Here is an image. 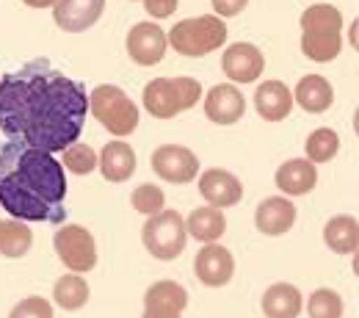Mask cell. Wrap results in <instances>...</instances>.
<instances>
[{
    "instance_id": "cell-2",
    "label": "cell",
    "mask_w": 359,
    "mask_h": 318,
    "mask_svg": "<svg viewBox=\"0 0 359 318\" xmlns=\"http://www.w3.org/2000/svg\"><path fill=\"white\" fill-rule=\"evenodd\" d=\"M67 175L61 161L22 141L0 144V208L20 222L61 225L67 219Z\"/></svg>"
},
{
    "instance_id": "cell-31",
    "label": "cell",
    "mask_w": 359,
    "mask_h": 318,
    "mask_svg": "<svg viewBox=\"0 0 359 318\" xmlns=\"http://www.w3.org/2000/svg\"><path fill=\"white\" fill-rule=\"evenodd\" d=\"M8 318H53V305L42 296H28L8 313Z\"/></svg>"
},
{
    "instance_id": "cell-13",
    "label": "cell",
    "mask_w": 359,
    "mask_h": 318,
    "mask_svg": "<svg viewBox=\"0 0 359 318\" xmlns=\"http://www.w3.org/2000/svg\"><path fill=\"white\" fill-rule=\"evenodd\" d=\"M194 269H196V277L202 285L222 288L235 274V260H232V252L216 241V244H205V249H199Z\"/></svg>"
},
{
    "instance_id": "cell-10",
    "label": "cell",
    "mask_w": 359,
    "mask_h": 318,
    "mask_svg": "<svg viewBox=\"0 0 359 318\" xmlns=\"http://www.w3.org/2000/svg\"><path fill=\"white\" fill-rule=\"evenodd\" d=\"M166 34L155 22H135L128 34V55L141 67H155L166 55Z\"/></svg>"
},
{
    "instance_id": "cell-28",
    "label": "cell",
    "mask_w": 359,
    "mask_h": 318,
    "mask_svg": "<svg viewBox=\"0 0 359 318\" xmlns=\"http://www.w3.org/2000/svg\"><path fill=\"white\" fill-rule=\"evenodd\" d=\"M310 318H343V299L332 288H318L307 299Z\"/></svg>"
},
{
    "instance_id": "cell-8",
    "label": "cell",
    "mask_w": 359,
    "mask_h": 318,
    "mask_svg": "<svg viewBox=\"0 0 359 318\" xmlns=\"http://www.w3.org/2000/svg\"><path fill=\"white\" fill-rule=\"evenodd\" d=\"M55 255L72 274H86L97 266V244L94 235L81 225H67L53 238Z\"/></svg>"
},
{
    "instance_id": "cell-22",
    "label": "cell",
    "mask_w": 359,
    "mask_h": 318,
    "mask_svg": "<svg viewBox=\"0 0 359 318\" xmlns=\"http://www.w3.org/2000/svg\"><path fill=\"white\" fill-rule=\"evenodd\" d=\"M293 100L307 111V114H323L334 102V89L326 78L320 75H304L293 91Z\"/></svg>"
},
{
    "instance_id": "cell-11",
    "label": "cell",
    "mask_w": 359,
    "mask_h": 318,
    "mask_svg": "<svg viewBox=\"0 0 359 318\" xmlns=\"http://www.w3.org/2000/svg\"><path fill=\"white\" fill-rule=\"evenodd\" d=\"M222 69L235 84H255L266 69V58L252 42H235L222 55Z\"/></svg>"
},
{
    "instance_id": "cell-33",
    "label": "cell",
    "mask_w": 359,
    "mask_h": 318,
    "mask_svg": "<svg viewBox=\"0 0 359 318\" xmlns=\"http://www.w3.org/2000/svg\"><path fill=\"white\" fill-rule=\"evenodd\" d=\"M213 3V11H216V17H238L243 8H246V3L249 0H210Z\"/></svg>"
},
{
    "instance_id": "cell-5",
    "label": "cell",
    "mask_w": 359,
    "mask_h": 318,
    "mask_svg": "<svg viewBox=\"0 0 359 318\" xmlns=\"http://www.w3.org/2000/svg\"><path fill=\"white\" fill-rule=\"evenodd\" d=\"M172 50L188 58H202L226 42V22L216 14H202V17H188L180 20L166 37Z\"/></svg>"
},
{
    "instance_id": "cell-29",
    "label": "cell",
    "mask_w": 359,
    "mask_h": 318,
    "mask_svg": "<svg viewBox=\"0 0 359 318\" xmlns=\"http://www.w3.org/2000/svg\"><path fill=\"white\" fill-rule=\"evenodd\" d=\"M61 166L75 172V175H91L97 169V152L91 150L89 144H69L67 150H61Z\"/></svg>"
},
{
    "instance_id": "cell-36",
    "label": "cell",
    "mask_w": 359,
    "mask_h": 318,
    "mask_svg": "<svg viewBox=\"0 0 359 318\" xmlns=\"http://www.w3.org/2000/svg\"><path fill=\"white\" fill-rule=\"evenodd\" d=\"M0 238H3V222H0Z\"/></svg>"
},
{
    "instance_id": "cell-24",
    "label": "cell",
    "mask_w": 359,
    "mask_h": 318,
    "mask_svg": "<svg viewBox=\"0 0 359 318\" xmlns=\"http://www.w3.org/2000/svg\"><path fill=\"white\" fill-rule=\"evenodd\" d=\"M323 241L332 252L337 255H354L359 244V225L354 216L348 213H340V216H332L323 227Z\"/></svg>"
},
{
    "instance_id": "cell-26",
    "label": "cell",
    "mask_w": 359,
    "mask_h": 318,
    "mask_svg": "<svg viewBox=\"0 0 359 318\" xmlns=\"http://www.w3.org/2000/svg\"><path fill=\"white\" fill-rule=\"evenodd\" d=\"M34 244V232L31 227H25V222L11 219L3 222V238H0V255L6 258H22Z\"/></svg>"
},
{
    "instance_id": "cell-32",
    "label": "cell",
    "mask_w": 359,
    "mask_h": 318,
    "mask_svg": "<svg viewBox=\"0 0 359 318\" xmlns=\"http://www.w3.org/2000/svg\"><path fill=\"white\" fill-rule=\"evenodd\" d=\"M144 8L155 20H166L177 11V0H144Z\"/></svg>"
},
{
    "instance_id": "cell-20",
    "label": "cell",
    "mask_w": 359,
    "mask_h": 318,
    "mask_svg": "<svg viewBox=\"0 0 359 318\" xmlns=\"http://www.w3.org/2000/svg\"><path fill=\"white\" fill-rule=\"evenodd\" d=\"M304 307V299L296 285L290 282H273L263 293V313L266 318H299Z\"/></svg>"
},
{
    "instance_id": "cell-1",
    "label": "cell",
    "mask_w": 359,
    "mask_h": 318,
    "mask_svg": "<svg viewBox=\"0 0 359 318\" xmlns=\"http://www.w3.org/2000/svg\"><path fill=\"white\" fill-rule=\"evenodd\" d=\"M89 114V91L39 55L0 78V131L45 152L75 144Z\"/></svg>"
},
{
    "instance_id": "cell-30",
    "label": "cell",
    "mask_w": 359,
    "mask_h": 318,
    "mask_svg": "<svg viewBox=\"0 0 359 318\" xmlns=\"http://www.w3.org/2000/svg\"><path fill=\"white\" fill-rule=\"evenodd\" d=\"M130 205H133L138 213H144V216L149 219V216H155V213L166 211V194H163V188H161V185L144 183V185H138V188L133 191Z\"/></svg>"
},
{
    "instance_id": "cell-14",
    "label": "cell",
    "mask_w": 359,
    "mask_h": 318,
    "mask_svg": "<svg viewBox=\"0 0 359 318\" xmlns=\"http://www.w3.org/2000/svg\"><path fill=\"white\" fill-rule=\"evenodd\" d=\"M246 114V97L232 84H219L205 94V117L216 125H235Z\"/></svg>"
},
{
    "instance_id": "cell-16",
    "label": "cell",
    "mask_w": 359,
    "mask_h": 318,
    "mask_svg": "<svg viewBox=\"0 0 359 318\" xmlns=\"http://www.w3.org/2000/svg\"><path fill=\"white\" fill-rule=\"evenodd\" d=\"M97 166L108 183H125L135 175V150L128 141H108L97 158Z\"/></svg>"
},
{
    "instance_id": "cell-7",
    "label": "cell",
    "mask_w": 359,
    "mask_h": 318,
    "mask_svg": "<svg viewBox=\"0 0 359 318\" xmlns=\"http://www.w3.org/2000/svg\"><path fill=\"white\" fill-rule=\"evenodd\" d=\"M185 219L177 211H161L155 216L147 219V225L141 230V241L147 246V252L158 260H175L185 249Z\"/></svg>"
},
{
    "instance_id": "cell-27",
    "label": "cell",
    "mask_w": 359,
    "mask_h": 318,
    "mask_svg": "<svg viewBox=\"0 0 359 318\" xmlns=\"http://www.w3.org/2000/svg\"><path fill=\"white\" fill-rule=\"evenodd\" d=\"M340 150V138L332 128H318L307 138V161L313 164H329Z\"/></svg>"
},
{
    "instance_id": "cell-9",
    "label": "cell",
    "mask_w": 359,
    "mask_h": 318,
    "mask_svg": "<svg viewBox=\"0 0 359 318\" xmlns=\"http://www.w3.org/2000/svg\"><path fill=\"white\" fill-rule=\"evenodd\" d=\"M152 172L166 183H191L199 175V158L182 144H161L152 152Z\"/></svg>"
},
{
    "instance_id": "cell-34",
    "label": "cell",
    "mask_w": 359,
    "mask_h": 318,
    "mask_svg": "<svg viewBox=\"0 0 359 318\" xmlns=\"http://www.w3.org/2000/svg\"><path fill=\"white\" fill-rule=\"evenodd\" d=\"M25 6H31V8H53L58 0H22Z\"/></svg>"
},
{
    "instance_id": "cell-21",
    "label": "cell",
    "mask_w": 359,
    "mask_h": 318,
    "mask_svg": "<svg viewBox=\"0 0 359 318\" xmlns=\"http://www.w3.org/2000/svg\"><path fill=\"white\" fill-rule=\"evenodd\" d=\"M185 232H191L202 244H216L226 232V219L222 213V208L202 205V208L191 211V216L185 219Z\"/></svg>"
},
{
    "instance_id": "cell-23",
    "label": "cell",
    "mask_w": 359,
    "mask_h": 318,
    "mask_svg": "<svg viewBox=\"0 0 359 318\" xmlns=\"http://www.w3.org/2000/svg\"><path fill=\"white\" fill-rule=\"evenodd\" d=\"M188 305V293L180 282L172 279H161L155 285H149V291L144 293V310H158V313H182Z\"/></svg>"
},
{
    "instance_id": "cell-25",
    "label": "cell",
    "mask_w": 359,
    "mask_h": 318,
    "mask_svg": "<svg viewBox=\"0 0 359 318\" xmlns=\"http://www.w3.org/2000/svg\"><path fill=\"white\" fill-rule=\"evenodd\" d=\"M89 282L83 274H64L53 285V299L61 310H81L89 302Z\"/></svg>"
},
{
    "instance_id": "cell-15",
    "label": "cell",
    "mask_w": 359,
    "mask_h": 318,
    "mask_svg": "<svg viewBox=\"0 0 359 318\" xmlns=\"http://www.w3.org/2000/svg\"><path fill=\"white\" fill-rule=\"evenodd\" d=\"M199 194L213 208H232L243 199V183L226 169H208L199 178Z\"/></svg>"
},
{
    "instance_id": "cell-4",
    "label": "cell",
    "mask_w": 359,
    "mask_h": 318,
    "mask_svg": "<svg viewBox=\"0 0 359 318\" xmlns=\"http://www.w3.org/2000/svg\"><path fill=\"white\" fill-rule=\"evenodd\" d=\"M144 108L155 119H172L182 111L194 108L202 100V84L196 78H155L144 86Z\"/></svg>"
},
{
    "instance_id": "cell-35",
    "label": "cell",
    "mask_w": 359,
    "mask_h": 318,
    "mask_svg": "<svg viewBox=\"0 0 359 318\" xmlns=\"http://www.w3.org/2000/svg\"><path fill=\"white\" fill-rule=\"evenodd\" d=\"M141 318H182L180 313H158V310H144Z\"/></svg>"
},
{
    "instance_id": "cell-17",
    "label": "cell",
    "mask_w": 359,
    "mask_h": 318,
    "mask_svg": "<svg viewBox=\"0 0 359 318\" xmlns=\"http://www.w3.org/2000/svg\"><path fill=\"white\" fill-rule=\"evenodd\" d=\"M273 183L282 194L287 197H304L310 194L318 183V169H315L313 161H304V158H290L285 161L276 175H273Z\"/></svg>"
},
{
    "instance_id": "cell-3",
    "label": "cell",
    "mask_w": 359,
    "mask_h": 318,
    "mask_svg": "<svg viewBox=\"0 0 359 318\" xmlns=\"http://www.w3.org/2000/svg\"><path fill=\"white\" fill-rule=\"evenodd\" d=\"M343 14L329 3H315L302 14V50L310 61H334L343 50Z\"/></svg>"
},
{
    "instance_id": "cell-6",
    "label": "cell",
    "mask_w": 359,
    "mask_h": 318,
    "mask_svg": "<svg viewBox=\"0 0 359 318\" xmlns=\"http://www.w3.org/2000/svg\"><path fill=\"white\" fill-rule=\"evenodd\" d=\"M91 117L116 138L130 136L138 128V105L114 84H102L89 94Z\"/></svg>"
},
{
    "instance_id": "cell-19",
    "label": "cell",
    "mask_w": 359,
    "mask_h": 318,
    "mask_svg": "<svg viewBox=\"0 0 359 318\" xmlns=\"http://www.w3.org/2000/svg\"><path fill=\"white\" fill-rule=\"evenodd\" d=\"M255 108L266 122H282L293 111V91L282 81H266L255 91Z\"/></svg>"
},
{
    "instance_id": "cell-18",
    "label": "cell",
    "mask_w": 359,
    "mask_h": 318,
    "mask_svg": "<svg viewBox=\"0 0 359 318\" xmlns=\"http://www.w3.org/2000/svg\"><path fill=\"white\" fill-rule=\"evenodd\" d=\"M296 222V205L287 197H269L255 211V225L263 235H285Z\"/></svg>"
},
{
    "instance_id": "cell-12",
    "label": "cell",
    "mask_w": 359,
    "mask_h": 318,
    "mask_svg": "<svg viewBox=\"0 0 359 318\" xmlns=\"http://www.w3.org/2000/svg\"><path fill=\"white\" fill-rule=\"evenodd\" d=\"M105 0H58L53 6V20L67 34H83L102 17Z\"/></svg>"
}]
</instances>
